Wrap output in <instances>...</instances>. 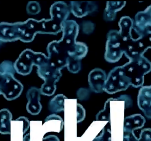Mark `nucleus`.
Masks as SVG:
<instances>
[{"instance_id":"1","label":"nucleus","mask_w":151,"mask_h":141,"mask_svg":"<svg viewBox=\"0 0 151 141\" xmlns=\"http://www.w3.org/2000/svg\"><path fill=\"white\" fill-rule=\"evenodd\" d=\"M122 66L131 86L136 88L143 86L145 75L151 71L150 62L143 57L129 61Z\"/></svg>"},{"instance_id":"2","label":"nucleus","mask_w":151,"mask_h":141,"mask_svg":"<svg viewBox=\"0 0 151 141\" xmlns=\"http://www.w3.org/2000/svg\"><path fill=\"white\" fill-rule=\"evenodd\" d=\"M37 73L45 82L40 89L41 94L47 96L53 95L57 89L56 83L62 75L61 70L52 64L48 58L42 64L38 67Z\"/></svg>"},{"instance_id":"3","label":"nucleus","mask_w":151,"mask_h":141,"mask_svg":"<svg viewBox=\"0 0 151 141\" xmlns=\"http://www.w3.org/2000/svg\"><path fill=\"white\" fill-rule=\"evenodd\" d=\"M47 58V57L42 53L26 50L20 54L14 66L17 73L26 76L31 73L33 66L39 67L46 61Z\"/></svg>"},{"instance_id":"4","label":"nucleus","mask_w":151,"mask_h":141,"mask_svg":"<svg viewBox=\"0 0 151 141\" xmlns=\"http://www.w3.org/2000/svg\"><path fill=\"white\" fill-rule=\"evenodd\" d=\"M131 86L122 66L116 67L110 72L104 84V92L112 94L127 90Z\"/></svg>"},{"instance_id":"5","label":"nucleus","mask_w":151,"mask_h":141,"mask_svg":"<svg viewBox=\"0 0 151 141\" xmlns=\"http://www.w3.org/2000/svg\"><path fill=\"white\" fill-rule=\"evenodd\" d=\"M23 89V85L14 74L0 71V95H3L7 100L19 97Z\"/></svg>"},{"instance_id":"6","label":"nucleus","mask_w":151,"mask_h":141,"mask_svg":"<svg viewBox=\"0 0 151 141\" xmlns=\"http://www.w3.org/2000/svg\"><path fill=\"white\" fill-rule=\"evenodd\" d=\"M107 78L106 73L101 69L96 68L91 70L88 77V83L91 89L95 93L103 92Z\"/></svg>"},{"instance_id":"7","label":"nucleus","mask_w":151,"mask_h":141,"mask_svg":"<svg viewBox=\"0 0 151 141\" xmlns=\"http://www.w3.org/2000/svg\"><path fill=\"white\" fill-rule=\"evenodd\" d=\"M136 28L144 36L151 34V6L137 13L135 17Z\"/></svg>"},{"instance_id":"8","label":"nucleus","mask_w":151,"mask_h":141,"mask_svg":"<svg viewBox=\"0 0 151 141\" xmlns=\"http://www.w3.org/2000/svg\"><path fill=\"white\" fill-rule=\"evenodd\" d=\"M40 89L35 87L30 88L27 93L26 97L28 102L26 110L32 115H39L42 110V106L40 102Z\"/></svg>"},{"instance_id":"9","label":"nucleus","mask_w":151,"mask_h":141,"mask_svg":"<svg viewBox=\"0 0 151 141\" xmlns=\"http://www.w3.org/2000/svg\"><path fill=\"white\" fill-rule=\"evenodd\" d=\"M122 42H112L107 39L104 54V58L107 62L115 63L121 59L124 54L121 47Z\"/></svg>"},{"instance_id":"10","label":"nucleus","mask_w":151,"mask_h":141,"mask_svg":"<svg viewBox=\"0 0 151 141\" xmlns=\"http://www.w3.org/2000/svg\"><path fill=\"white\" fill-rule=\"evenodd\" d=\"M151 86H142L137 98L138 105L147 116H150L151 102Z\"/></svg>"},{"instance_id":"11","label":"nucleus","mask_w":151,"mask_h":141,"mask_svg":"<svg viewBox=\"0 0 151 141\" xmlns=\"http://www.w3.org/2000/svg\"><path fill=\"white\" fill-rule=\"evenodd\" d=\"M73 5V13L77 17L82 18L98 10L96 4L93 2L75 3Z\"/></svg>"},{"instance_id":"12","label":"nucleus","mask_w":151,"mask_h":141,"mask_svg":"<svg viewBox=\"0 0 151 141\" xmlns=\"http://www.w3.org/2000/svg\"><path fill=\"white\" fill-rule=\"evenodd\" d=\"M63 121L61 117L53 114L46 118L42 127L47 129L48 132H55L60 133L63 128Z\"/></svg>"},{"instance_id":"13","label":"nucleus","mask_w":151,"mask_h":141,"mask_svg":"<svg viewBox=\"0 0 151 141\" xmlns=\"http://www.w3.org/2000/svg\"><path fill=\"white\" fill-rule=\"evenodd\" d=\"M120 34L124 40H129L132 29L135 26L134 20L129 16L122 17L118 22Z\"/></svg>"},{"instance_id":"14","label":"nucleus","mask_w":151,"mask_h":141,"mask_svg":"<svg viewBox=\"0 0 151 141\" xmlns=\"http://www.w3.org/2000/svg\"><path fill=\"white\" fill-rule=\"evenodd\" d=\"M12 119V113L8 109L4 108L0 110V134H11Z\"/></svg>"},{"instance_id":"15","label":"nucleus","mask_w":151,"mask_h":141,"mask_svg":"<svg viewBox=\"0 0 151 141\" xmlns=\"http://www.w3.org/2000/svg\"><path fill=\"white\" fill-rule=\"evenodd\" d=\"M67 98L63 94H58L53 98L49 104V109L53 113H58L64 110L65 99Z\"/></svg>"},{"instance_id":"16","label":"nucleus","mask_w":151,"mask_h":141,"mask_svg":"<svg viewBox=\"0 0 151 141\" xmlns=\"http://www.w3.org/2000/svg\"><path fill=\"white\" fill-rule=\"evenodd\" d=\"M126 2H107L104 10L117 13L121 11L125 6Z\"/></svg>"},{"instance_id":"17","label":"nucleus","mask_w":151,"mask_h":141,"mask_svg":"<svg viewBox=\"0 0 151 141\" xmlns=\"http://www.w3.org/2000/svg\"><path fill=\"white\" fill-rule=\"evenodd\" d=\"M107 37V40L112 42H121L123 40L119 31L116 30H110Z\"/></svg>"},{"instance_id":"18","label":"nucleus","mask_w":151,"mask_h":141,"mask_svg":"<svg viewBox=\"0 0 151 141\" xmlns=\"http://www.w3.org/2000/svg\"><path fill=\"white\" fill-rule=\"evenodd\" d=\"M27 13L31 15H36L40 11V8L38 4L35 2L29 3L27 6Z\"/></svg>"},{"instance_id":"19","label":"nucleus","mask_w":151,"mask_h":141,"mask_svg":"<svg viewBox=\"0 0 151 141\" xmlns=\"http://www.w3.org/2000/svg\"><path fill=\"white\" fill-rule=\"evenodd\" d=\"M85 110L81 104L77 103V122L83 120L85 117Z\"/></svg>"},{"instance_id":"20","label":"nucleus","mask_w":151,"mask_h":141,"mask_svg":"<svg viewBox=\"0 0 151 141\" xmlns=\"http://www.w3.org/2000/svg\"><path fill=\"white\" fill-rule=\"evenodd\" d=\"M95 28L94 24L90 21L86 22L83 24V30L86 34H89L93 33Z\"/></svg>"},{"instance_id":"21","label":"nucleus","mask_w":151,"mask_h":141,"mask_svg":"<svg viewBox=\"0 0 151 141\" xmlns=\"http://www.w3.org/2000/svg\"><path fill=\"white\" fill-rule=\"evenodd\" d=\"M117 14V13L111 11L104 10V19L107 21H113L116 19Z\"/></svg>"},{"instance_id":"22","label":"nucleus","mask_w":151,"mask_h":141,"mask_svg":"<svg viewBox=\"0 0 151 141\" xmlns=\"http://www.w3.org/2000/svg\"><path fill=\"white\" fill-rule=\"evenodd\" d=\"M43 141H60V140L56 136L50 135L43 138Z\"/></svg>"}]
</instances>
